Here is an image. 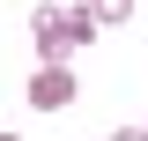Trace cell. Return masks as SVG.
<instances>
[{
	"label": "cell",
	"instance_id": "obj_1",
	"mask_svg": "<svg viewBox=\"0 0 148 141\" xmlns=\"http://www.w3.org/2000/svg\"><path fill=\"white\" fill-rule=\"evenodd\" d=\"M89 37H96V22L82 15V0H74V8H67V0H45V8L30 15V45H37V59H45V67H67Z\"/></svg>",
	"mask_w": 148,
	"mask_h": 141
},
{
	"label": "cell",
	"instance_id": "obj_2",
	"mask_svg": "<svg viewBox=\"0 0 148 141\" xmlns=\"http://www.w3.org/2000/svg\"><path fill=\"white\" fill-rule=\"evenodd\" d=\"M22 97H30V111H67L74 97H82V82H74V67H37Z\"/></svg>",
	"mask_w": 148,
	"mask_h": 141
},
{
	"label": "cell",
	"instance_id": "obj_3",
	"mask_svg": "<svg viewBox=\"0 0 148 141\" xmlns=\"http://www.w3.org/2000/svg\"><path fill=\"white\" fill-rule=\"evenodd\" d=\"M82 15H89L96 30H119V22L133 15V0H82Z\"/></svg>",
	"mask_w": 148,
	"mask_h": 141
},
{
	"label": "cell",
	"instance_id": "obj_4",
	"mask_svg": "<svg viewBox=\"0 0 148 141\" xmlns=\"http://www.w3.org/2000/svg\"><path fill=\"white\" fill-rule=\"evenodd\" d=\"M111 141H148V134H141V126H119V134H111Z\"/></svg>",
	"mask_w": 148,
	"mask_h": 141
},
{
	"label": "cell",
	"instance_id": "obj_5",
	"mask_svg": "<svg viewBox=\"0 0 148 141\" xmlns=\"http://www.w3.org/2000/svg\"><path fill=\"white\" fill-rule=\"evenodd\" d=\"M0 141H22V134H0Z\"/></svg>",
	"mask_w": 148,
	"mask_h": 141
},
{
	"label": "cell",
	"instance_id": "obj_6",
	"mask_svg": "<svg viewBox=\"0 0 148 141\" xmlns=\"http://www.w3.org/2000/svg\"><path fill=\"white\" fill-rule=\"evenodd\" d=\"M141 134H148V119H141Z\"/></svg>",
	"mask_w": 148,
	"mask_h": 141
}]
</instances>
